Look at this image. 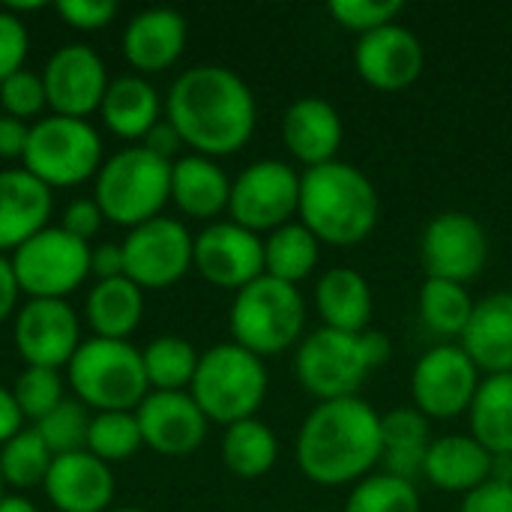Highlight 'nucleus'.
<instances>
[{
    "label": "nucleus",
    "instance_id": "nucleus-1",
    "mask_svg": "<svg viewBox=\"0 0 512 512\" xmlns=\"http://www.w3.org/2000/svg\"><path fill=\"white\" fill-rule=\"evenodd\" d=\"M165 117L198 156H231L255 132L258 108L249 84L228 66L186 69L168 90Z\"/></svg>",
    "mask_w": 512,
    "mask_h": 512
},
{
    "label": "nucleus",
    "instance_id": "nucleus-2",
    "mask_svg": "<svg viewBox=\"0 0 512 512\" xmlns=\"http://www.w3.org/2000/svg\"><path fill=\"white\" fill-rule=\"evenodd\" d=\"M381 462V414L360 396L318 402L297 435V465L315 486H354Z\"/></svg>",
    "mask_w": 512,
    "mask_h": 512
},
{
    "label": "nucleus",
    "instance_id": "nucleus-3",
    "mask_svg": "<svg viewBox=\"0 0 512 512\" xmlns=\"http://www.w3.org/2000/svg\"><path fill=\"white\" fill-rule=\"evenodd\" d=\"M375 183L351 162H327L300 174V222L330 246H357L378 225Z\"/></svg>",
    "mask_w": 512,
    "mask_h": 512
},
{
    "label": "nucleus",
    "instance_id": "nucleus-4",
    "mask_svg": "<svg viewBox=\"0 0 512 512\" xmlns=\"http://www.w3.org/2000/svg\"><path fill=\"white\" fill-rule=\"evenodd\" d=\"M171 198V162L159 159L147 147H123L96 174L93 201L114 225H144L162 216Z\"/></svg>",
    "mask_w": 512,
    "mask_h": 512
},
{
    "label": "nucleus",
    "instance_id": "nucleus-5",
    "mask_svg": "<svg viewBox=\"0 0 512 512\" xmlns=\"http://www.w3.org/2000/svg\"><path fill=\"white\" fill-rule=\"evenodd\" d=\"M189 396L213 423L234 426L240 420H249L267 396L264 360L240 348L237 342L213 345L198 360Z\"/></svg>",
    "mask_w": 512,
    "mask_h": 512
},
{
    "label": "nucleus",
    "instance_id": "nucleus-6",
    "mask_svg": "<svg viewBox=\"0 0 512 512\" xmlns=\"http://www.w3.org/2000/svg\"><path fill=\"white\" fill-rule=\"evenodd\" d=\"M228 324L234 342L264 360L297 345L306 327V303L297 285L264 273L234 294Z\"/></svg>",
    "mask_w": 512,
    "mask_h": 512
},
{
    "label": "nucleus",
    "instance_id": "nucleus-7",
    "mask_svg": "<svg viewBox=\"0 0 512 512\" xmlns=\"http://www.w3.org/2000/svg\"><path fill=\"white\" fill-rule=\"evenodd\" d=\"M69 384L81 405L99 411H135L147 393L141 351L129 339H87L69 360Z\"/></svg>",
    "mask_w": 512,
    "mask_h": 512
},
{
    "label": "nucleus",
    "instance_id": "nucleus-8",
    "mask_svg": "<svg viewBox=\"0 0 512 512\" xmlns=\"http://www.w3.org/2000/svg\"><path fill=\"white\" fill-rule=\"evenodd\" d=\"M102 138L78 117L48 114L30 126V141L24 150V168L39 177L48 189L78 186L99 174Z\"/></svg>",
    "mask_w": 512,
    "mask_h": 512
},
{
    "label": "nucleus",
    "instance_id": "nucleus-9",
    "mask_svg": "<svg viewBox=\"0 0 512 512\" xmlns=\"http://www.w3.org/2000/svg\"><path fill=\"white\" fill-rule=\"evenodd\" d=\"M12 270L30 300H63L90 276V243L48 225L15 249Z\"/></svg>",
    "mask_w": 512,
    "mask_h": 512
},
{
    "label": "nucleus",
    "instance_id": "nucleus-10",
    "mask_svg": "<svg viewBox=\"0 0 512 512\" xmlns=\"http://www.w3.org/2000/svg\"><path fill=\"white\" fill-rule=\"evenodd\" d=\"M300 210V174L279 159H258L231 180V222L249 231H276Z\"/></svg>",
    "mask_w": 512,
    "mask_h": 512
},
{
    "label": "nucleus",
    "instance_id": "nucleus-11",
    "mask_svg": "<svg viewBox=\"0 0 512 512\" xmlns=\"http://www.w3.org/2000/svg\"><path fill=\"white\" fill-rule=\"evenodd\" d=\"M294 372L300 384L321 402L357 396L363 378L372 372L363 354L360 333L321 327L297 348Z\"/></svg>",
    "mask_w": 512,
    "mask_h": 512
},
{
    "label": "nucleus",
    "instance_id": "nucleus-12",
    "mask_svg": "<svg viewBox=\"0 0 512 512\" xmlns=\"http://www.w3.org/2000/svg\"><path fill=\"white\" fill-rule=\"evenodd\" d=\"M480 381V369L462 345H435L414 366V408L432 420H453L471 411Z\"/></svg>",
    "mask_w": 512,
    "mask_h": 512
},
{
    "label": "nucleus",
    "instance_id": "nucleus-13",
    "mask_svg": "<svg viewBox=\"0 0 512 512\" xmlns=\"http://www.w3.org/2000/svg\"><path fill=\"white\" fill-rule=\"evenodd\" d=\"M195 237L180 219L156 216L144 225H135L123 240L126 276L144 288H168L186 276L192 267Z\"/></svg>",
    "mask_w": 512,
    "mask_h": 512
},
{
    "label": "nucleus",
    "instance_id": "nucleus-14",
    "mask_svg": "<svg viewBox=\"0 0 512 512\" xmlns=\"http://www.w3.org/2000/svg\"><path fill=\"white\" fill-rule=\"evenodd\" d=\"M420 255L426 279H447L465 285L483 273L489 258V237L471 213L447 210L426 225Z\"/></svg>",
    "mask_w": 512,
    "mask_h": 512
},
{
    "label": "nucleus",
    "instance_id": "nucleus-15",
    "mask_svg": "<svg viewBox=\"0 0 512 512\" xmlns=\"http://www.w3.org/2000/svg\"><path fill=\"white\" fill-rule=\"evenodd\" d=\"M42 84L54 114L87 120L93 111H99L111 81L102 57L90 45L69 42L48 57Z\"/></svg>",
    "mask_w": 512,
    "mask_h": 512
},
{
    "label": "nucleus",
    "instance_id": "nucleus-16",
    "mask_svg": "<svg viewBox=\"0 0 512 512\" xmlns=\"http://www.w3.org/2000/svg\"><path fill=\"white\" fill-rule=\"evenodd\" d=\"M192 267L207 282L240 291L264 276V240L231 219L213 222L192 243Z\"/></svg>",
    "mask_w": 512,
    "mask_h": 512
},
{
    "label": "nucleus",
    "instance_id": "nucleus-17",
    "mask_svg": "<svg viewBox=\"0 0 512 512\" xmlns=\"http://www.w3.org/2000/svg\"><path fill=\"white\" fill-rule=\"evenodd\" d=\"M81 345V327L66 300H27L15 315V348L27 366H69Z\"/></svg>",
    "mask_w": 512,
    "mask_h": 512
},
{
    "label": "nucleus",
    "instance_id": "nucleus-18",
    "mask_svg": "<svg viewBox=\"0 0 512 512\" xmlns=\"http://www.w3.org/2000/svg\"><path fill=\"white\" fill-rule=\"evenodd\" d=\"M423 42L405 24H384L357 39L354 66L357 75L375 90H405L423 72Z\"/></svg>",
    "mask_w": 512,
    "mask_h": 512
},
{
    "label": "nucleus",
    "instance_id": "nucleus-19",
    "mask_svg": "<svg viewBox=\"0 0 512 512\" xmlns=\"http://www.w3.org/2000/svg\"><path fill=\"white\" fill-rule=\"evenodd\" d=\"M135 417L141 426V441L150 450L174 459L195 453L210 423L186 390L177 393L150 390L147 399L135 408Z\"/></svg>",
    "mask_w": 512,
    "mask_h": 512
},
{
    "label": "nucleus",
    "instance_id": "nucleus-20",
    "mask_svg": "<svg viewBox=\"0 0 512 512\" xmlns=\"http://www.w3.org/2000/svg\"><path fill=\"white\" fill-rule=\"evenodd\" d=\"M42 486L60 512H105L114 501L111 468L87 450L54 456Z\"/></svg>",
    "mask_w": 512,
    "mask_h": 512
},
{
    "label": "nucleus",
    "instance_id": "nucleus-21",
    "mask_svg": "<svg viewBox=\"0 0 512 512\" xmlns=\"http://www.w3.org/2000/svg\"><path fill=\"white\" fill-rule=\"evenodd\" d=\"M342 135H345V126H342L336 105L321 96H300L297 102L288 105L282 117L285 147L306 168L336 162Z\"/></svg>",
    "mask_w": 512,
    "mask_h": 512
},
{
    "label": "nucleus",
    "instance_id": "nucleus-22",
    "mask_svg": "<svg viewBox=\"0 0 512 512\" xmlns=\"http://www.w3.org/2000/svg\"><path fill=\"white\" fill-rule=\"evenodd\" d=\"M54 210L51 189L27 168L0 171V249H18L48 228Z\"/></svg>",
    "mask_w": 512,
    "mask_h": 512
},
{
    "label": "nucleus",
    "instance_id": "nucleus-23",
    "mask_svg": "<svg viewBox=\"0 0 512 512\" xmlns=\"http://www.w3.org/2000/svg\"><path fill=\"white\" fill-rule=\"evenodd\" d=\"M186 48V18L177 9L153 6L129 18L123 30V54L138 72H162Z\"/></svg>",
    "mask_w": 512,
    "mask_h": 512
},
{
    "label": "nucleus",
    "instance_id": "nucleus-24",
    "mask_svg": "<svg viewBox=\"0 0 512 512\" xmlns=\"http://www.w3.org/2000/svg\"><path fill=\"white\" fill-rule=\"evenodd\" d=\"M465 354L486 375L512 372V291H495L474 306L462 333Z\"/></svg>",
    "mask_w": 512,
    "mask_h": 512
},
{
    "label": "nucleus",
    "instance_id": "nucleus-25",
    "mask_svg": "<svg viewBox=\"0 0 512 512\" xmlns=\"http://www.w3.org/2000/svg\"><path fill=\"white\" fill-rule=\"evenodd\" d=\"M495 456L474 435H444L432 441L423 465V477L444 492L471 495L492 480Z\"/></svg>",
    "mask_w": 512,
    "mask_h": 512
},
{
    "label": "nucleus",
    "instance_id": "nucleus-26",
    "mask_svg": "<svg viewBox=\"0 0 512 512\" xmlns=\"http://www.w3.org/2000/svg\"><path fill=\"white\" fill-rule=\"evenodd\" d=\"M171 201L195 219H213L228 210L231 180L210 156H180L171 162Z\"/></svg>",
    "mask_w": 512,
    "mask_h": 512
},
{
    "label": "nucleus",
    "instance_id": "nucleus-27",
    "mask_svg": "<svg viewBox=\"0 0 512 512\" xmlns=\"http://www.w3.org/2000/svg\"><path fill=\"white\" fill-rule=\"evenodd\" d=\"M315 306L324 318V327L363 333L372 321V288L363 273L351 267H333L315 285Z\"/></svg>",
    "mask_w": 512,
    "mask_h": 512
},
{
    "label": "nucleus",
    "instance_id": "nucleus-28",
    "mask_svg": "<svg viewBox=\"0 0 512 512\" xmlns=\"http://www.w3.org/2000/svg\"><path fill=\"white\" fill-rule=\"evenodd\" d=\"M432 447L429 417L417 408H396L381 414V465L387 474L414 483L423 477L426 453Z\"/></svg>",
    "mask_w": 512,
    "mask_h": 512
},
{
    "label": "nucleus",
    "instance_id": "nucleus-29",
    "mask_svg": "<svg viewBox=\"0 0 512 512\" xmlns=\"http://www.w3.org/2000/svg\"><path fill=\"white\" fill-rule=\"evenodd\" d=\"M105 126L120 138H144L159 123V93L141 75H120L108 84L105 99L99 105Z\"/></svg>",
    "mask_w": 512,
    "mask_h": 512
},
{
    "label": "nucleus",
    "instance_id": "nucleus-30",
    "mask_svg": "<svg viewBox=\"0 0 512 512\" xmlns=\"http://www.w3.org/2000/svg\"><path fill=\"white\" fill-rule=\"evenodd\" d=\"M87 324L99 339H129L144 315V291L129 279H102L87 294Z\"/></svg>",
    "mask_w": 512,
    "mask_h": 512
},
{
    "label": "nucleus",
    "instance_id": "nucleus-31",
    "mask_svg": "<svg viewBox=\"0 0 512 512\" xmlns=\"http://www.w3.org/2000/svg\"><path fill=\"white\" fill-rule=\"evenodd\" d=\"M468 417L471 435L492 456H512V372L480 381Z\"/></svg>",
    "mask_w": 512,
    "mask_h": 512
},
{
    "label": "nucleus",
    "instance_id": "nucleus-32",
    "mask_svg": "<svg viewBox=\"0 0 512 512\" xmlns=\"http://www.w3.org/2000/svg\"><path fill=\"white\" fill-rule=\"evenodd\" d=\"M318 255L321 240L303 222H288L264 237V273L279 282L297 285L312 276Z\"/></svg>",
    "mask_w": 512,
    "mask_h": 512
},
{
    "label": "nucleus",
    "instance_id": "nucleus-33",
    "mask_svg": "<svg viewBox=\"0 0 512 512\" xmlns=\"http://www.w3.org/2000/svg\"><path fill=\"white\" fill-rule=\"evenodd\" d=\"M276 456H279L276 435L258 417L240 420V423H234V426L225 429V438H222V462H225V468L234 477H240V480L264 477L276 465Z\"/></svg>",
    "mask_w": 512,
    "mask_h": 512
},
{
    "label": "nucleus",
    "instance_id": "nucleus-34",
    "mask_svg": "<svg viewBox=\"0 0 512 512\" xmlns=\"http://www.w3.org/2000/svg\"><path fill=\"white\" fill-rule=\"evenodd\" d=\"M141 360L150 390L177 393L192 384L201 354L180 336H159L141 351Z\"/></svg>",
    "mask_w": 512,
    "mask_h": 512
},
{
    "label": "nucleus",
    "instance_id": "nucleus-35",
    "mask_svg": "<svg viewBox=\"0 0 512 512\" xmlns=\"http://www.w3.org/2000/svg\"><path fill=\"white\" fill-rule=\"evenodd\" d=\"M474 300L465 285L447 282V279H426L420 288V318L435 336H459L465 333L471 315H474Z\"/></svg>",
    "mask_w": 512,
    "mask_h": 512
},
{
    "label": "nucleus",
    "instance_id": "nucleus-36",
    "mask_svg": "<svg viewBox=\"0 0 512 512\" xmlns=\"http://www.w3.org/2000/svg\"><path fill=\"white\" fill-rule=\"evenodd\" d=\"M51 462L54 456L36 429H21L0 447V477L15 489H33L45 483Z\"/></svg>",
    "mask_w": 512,
    "mask_h": 512
},
{
    "label": "nucleus",
    "instance_id": "nucleus-37",
    "mask_svg": "<svg viewBox=\"0 0 512 512\" xmlns=\"http://www.w3.org/2000/svg\"><path fill=\"white\" fill-rule=\"evenodd\" d=\"M141 444L144 441H141V426H138L135 411H99V414H93L90 432H87V453H93L105 465L132 459Z\"/></svg>",
    "mask_w": 512,
    "mask_h": 512
},
{
    "label": "nucleus",
    "instance_id": "nucleus-38",
    "mask_svg": "<svg viewBox=\"0 0 512 512\" xmlns=\"http://www.w3.org/2000/svg\"><path fill=\"white\" fill-rule=\"evenodd\" d=\"M345 512H420V495L414 483L381 471L351 486Z\"/></svg>",
    "mask_w": 512,
    "mask_h": 512
},
{
    "label": "nucleus",
    "instance_id": "nucleus-39",
    "mask_svg": "<svg viewBox=\"0 0 512 512\" xmlns=\"http://www.w3.org/2000/svg\"><path fill=\"white\" fill-rule=\"evenodd\" d=\"M90 414L87 405L78 399H63L51 414L36 420V432L51 450V456H66V453H81L87 450V432H90Z\"/></svg>",
    "mask_w": 512,
    "mask_h": 512
},
{
    "label": "nucleus",
    "instance_id": "nucleus-40",
    "mask_svg": "<svg viewBox=\"0 0 512 512\" xmlns=\"http://www.w3.org/2000/svg\"><path fill=\"white\" fill-rule=\"evenodd\" d=\"M12 399H15L21 417H30L36 423L63 402V381H60L57 369L27 366L12 384Z\"/></svg>",
    "mask_w": 512,
    "mask_h": 512
},
{
    "label": "nucleus",
    "instance_id": "nucleus-41",
    "mask_svg": "<svg viewBox=\"0 0 512 512\" xmlns=\"http://www.w3.org/2000/svg\"><path fill=\"white\" fill-rule=\"evenodd\" d=\"M0 105H3V114L9 117H18V120L36 117L48 105L42 75L30 69H18L15 75L0 81Z\"/></svg>",
    "mask_w": 512,
    "mask_h": 512
},
{
    "label": "nucleus",
    "instance_id": "nucleus-42",
    "mask_svg": "<svg viewBox=\"0 0 512 512\" xmlns=\"http://www.w3.org/2000/svg\"><path fill=\"white\" fill-rule=\"evenodd\" d=\"M402 12V0H333L330 15L360 36L369 30H378L384 24H393Z\"/></svg>",
    "mask_w": 512,
    "mask_h": 512
},
{
    "label": "nucleus",
    "instance_id": "nucleus-43",
    "mask_svg": "<svg viewBox=\"0 0 512 512\" xmlns=\"http://www.w3.org/2000/svg\"><path fill=\"white\" fill-rule=\"evenodd\" d=\"M27 48H30V39H27L24 21L15 12L0 9V81L24 69Z\"/></svg>",
    "mask_w": 512,
    "mask_h": 512
},
{
    "label": "nucleus",
    "instance_id": "nucleus-44",
    "mask_svg": "<svg viewBox=\"0 0 512 512\" xmlns=\"http://www.w3.org/2000/svg\"><path fill=\"white\" fill-rule=\"evenodd\" d=\"M57 12L78 30H102L117 15L114 0H57Z\"/></svg>",
    "mask_w": 512,
    "mask_h": 512
},
{
    "label": "nucleus",
    "instance_id": "nucleus-45",
    "mask_svg": "<svg viewBox=\"0 0 512 512\" xmlns=\"http://www.w3.org/2000/svg\"><path fill=\"white\" fill-rule=\"evenodd\" d=\"M102 222H105V216H102V210H99V204L93 198H75V201L66 204L60 228L66 234L90 243V237L102 228Z\"/></svg>",
    "mask_w": 512,
    "mask_h": 512
},
{
    "label": "nucleus",
    "instance_id": "nucleus-46",
    "mask_svg": "<svg viewBox=\"0 0 512 512\" xmlns=\"http://www.w3.org/2000/svg\"><path fill=\"white\" fill-rule=\"evenodd\" d=\"M459 512H512V483L489 480L486 486L465 495Z\"/></svg>",
    "mask_w": 512,
    "mask_h": 512
},
{
    "label": "nucleus",
    "instance_id": "nucleus-47",
    "mask_svg": "<svg viewBox=\"0 0 512 512\" xmlns=\"http://www.w3.org/2000/svg\"><path fill=\"white\" fill-rule=\"evenodd\" d=\"M30 126L18 117L0 114V159H24Z\"/></svg>",
    "mask_w": 512,
    "mask_h": 512
},
{
    "label": "nucleus",
    "instance_id": "nucleus-48",
    "mask_svg": "<svg viewBox=\"0 0 512 512\" xmlns=\"http://www.w3.org/2000/svg\"><path fill=\"white\" fill-rule=\"evenodd\" d=\"M90 273H96V279H117L126 276V264H123V243H99L96 249H90Z\"/></svg>",
    "mask_w": 512,
    "mask_h": 512
},
{
    "label": "nucleus",
    "instance_id": "nucleus-49",
    "mask_svg": "<svg viewBox=\"0 0 512 512\" xmlns=\"http://www.w3.org/2000/svg\"><path fill=\"white\" fill-rule=\"evenodd\" d=\"M180 144H183L180 132H177V129H174V123L165 117V120H159V123L144 135V144H141V147H147V150H150V153H156L159 159L171 162V156L180 150Z\"/></svg>",
    "mask_w": 512,
    "mask_h": 512
},
{
    "label": "nucleus",
    "instance_id": "nucleus-50",
    "mask_svg": "<svg viewBox=\"0 0 512 512\" xmlns=\"http://www.w3.org/2000/svg\"><path fill=\"white\" fill-rule=\"evenodd\" d=\"M18 279H15V270H12V261L0 255V321H6L15 306H18Z\"/></svg>",
    "mask_w": 512,
    "mask_h": 512
},
{
    "label": "nucleus",
    "instance_id": "nucleus-51",
    "mask_svg": "<svg viewBox=\"0 0 512 512\" xmlns=\"http://www.w3.org/2000/svg\"><path fill=\"white\" fill-rule=\"evenodd\" d=\"M360 342H363V354H366V363H369V369H378V366H384L387 363V357H390V351H393V345H390V339H387V333H381V330H363L360 333Z\"/></svg>",
    "mask_w": 512,
    "mask_h": 512
},
{
    "label": "nucleus",
    "instance_id": "nucleus-52",
    "mask_svg": "<svg viewBox=\"0 0 512 512\" xmlns=\"http://www.w3.org/2000/svg\"><path fill=\"white\" fill-rule=\"evenodd\" d=\"M21 420H24V417H21L15 399H12V390H3V387H0V447H3L12 435L21 432Z\"/></svg>",
    "mask_w": 512,
    "mask_h": 512
},
{
    "label": "nucleus",
    "instance_id": "nucleus-53",
    "mask_svg": "<svg viewBox=\"0 0 512 512\" xmlns=\"http://www.w3.org/2000/svg\"><path fill=\"white\" fill-rule=\"evenodd\" d=\"M0 512H39L33 501L21 498V495H3L0 501Z\"/></svg>",
    "mask_w": 512,
    "mask_h": 512
},
{
    "label": "nucleus",
    "instance_id": "nucleus-54",
    "mask_svg": "<svg viewBox=\"0 0 512 512\" xmlns=\"http://www.w3.org/2000/svg\"><path fill=\"white\" fill-rule=\"evenodd\" d=\"M111 512H147V510H135V507H120V510H111Z\"/></svg>",
    "mask_w": 512,
    "mask_h": 512
},
{
    "label": "nucleus",
    "instance_id": "nucleus-55",
    "mask_svg": "<svg viewBox=\"0 0 512 512\" xmlns=\"http://www.w3.org/2000/svg\"><path fill=\"white\" fill-rule=\"evenodd\" d=\"M0 501H3V477H0Z\"/></svg>",
    "mask_w": 512,
    "mask_h": 512
}]
</instances>
